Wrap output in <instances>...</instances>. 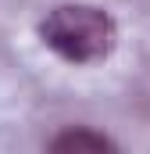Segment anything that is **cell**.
Instances as JSON below:
<instances>
[{
	"label": "cell",
	"instance_id": "obj_1",
	"mask_svg": "<svg viewBox=\"0 0 150 154\" xmlns=\"http://www.w3.org/2000/svg\"><path fill=\"white\" fill-rule=\"evenodd\" d=\"M39 39L68 65H93L111 57L118 43V25L104 7L61 4L39 22Z\"/></svg>",
	"mask_w": 150,
	"mask_h": 154
},
{
	"label": "cell",
	"instance_id": "obj_2",
	"mask_svg": "<svg viewBox=\"0 0 150 154\" xmlns=\"http://www.w3.org/2000/svg\"><path fill=\"white\" fill-rule=\"evenodd\" d=\"M46 147L57 151V154H72V151H114L118 143L111 136H104V133H93V129H64Z\"/></svg>",
	"mask_w": 150,
	"mask_h": 154
}]
</instances>
